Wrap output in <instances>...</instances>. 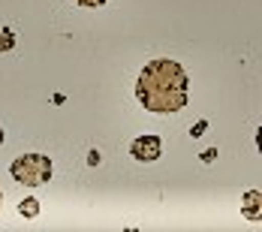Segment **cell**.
<instances>
[{
	"mask_svg": "<svg viewBox=\"0 0 262 232\" xmlns=\"http://www.w3.org/2000/svg\"><path fill=\"white\" fill-rule=\"evenodd\" d=\"M136 97L148 112H178L190 100V76L175 60H151L139 73Z\"/></svg>",
	"mask_w": 262,
	"mask_h": 232,
	"instance_id": "obj_1",
	"label": "cell"
},
{
	"mask_svg": "<svg viewBox=\"0 0 262 232\" xmlns=\"http://www.w3.org/2000/svg\"><path fill=\"white\" fill-rule=\"evenodd\" d=\"M9 175L25 187H39L52 178V160L46 154H25L9 166Z\"/></svg>",
	"mask_w": 262,
	"mask_h": 232,
	"instance_id": "obj_2",
	"label": "cell"
},
{
	"mask_svg": "<svg viewBox=\"0 0 262 232\" xmlns=\"http://www.w3.org/2000/svg\"><path fill=\"white\" fill-rule=\"evenodd\" d=\"M130 154L142 163H154L163 154V142H160V136H139V139H133Z\"/></svg>",
	"mask_w": 262,
	"mask_h": 232,
	"instance_id": "obj_3",
	"label": "cell"
},
{
	"mask_svg": "<svg viewBox=\"0 0 262 232\" xmlns=\"http://www.w3.org/2000/svg\"><path fill=\"white\" fill-rule=\"evenodd\" d=\"M241 214L250 223H262V193L259 190H247L241 196Z\"/></svg>",
	"mask_w": 262,
	"mask_h": 232,
	"instance_id": "obj_4",
	"label": "cell"
},
{
	"mask_svg": "<svg viewBox=\"0 0 262 232\" xmlns=\"http://www.w3.org/2000/svg\"><path fill=\"white\" fill-rule=\"evenodd\" d=\"M18 214H21L25 220H33V217L39 214V199H33V196H30V199H25V202L18 205Z\"/></svg>",
	"mask_w": 262,
	"mask_h": 232,
	"instance_id": "obj_5",
	"label": "cell"
},
{
	"mask_svg": "<svg viewBox=\"0 0 262 232\" xmlns=\"http://www.w3.org/2000/svg\"><path fill=\"white\" fill-rule=\"evenodd\" d=\"M15 49V33L9 27H0V52H12Z\"/></svg>",
	"mask_w": 262,
	"mask_h": 232,
	"instance_id": "obj_6",
	"label": "cell"
},
{
	"mask_svg": "<svg viewBox=\"0 0 262 232\" xmlns=\"http://www.w3.org/2000/svg\"><path fill=\"white\" fill-rule=\"evenodd\" d=\"M73 3H79V6H103L108 0H73Z\"/></svg>",
	"mask_w": 262,
	"mask_h": 232,
	"instance_id": "obj_7",
	"label": "cell"
},
{
	"mask_svg": "<svg viewBox=\"0 0 262 232\" xmlns=\"http://www.w3.org/2000/svg\"><path fill=\"white\" fill-rule=\"evenodd\" d=\"M256 142H259V154H262V127L256 130Z\"/></svg>",
	"mask_w": 262,
	"mask_h": 232,
	"instance_id": "obj_8",
	"label": "cell"
},
{
	"mask_svg": "<svg viewBox=\"0 0 262 232\" xmlns=\"http://www.w3.org/2000/svg\"><path fill=\"white\" fill-rule=\"evenodd\" d=\"M0 142H3V130H0Z\"/></svg>",
	"mask_w": 262,
	"mask_h": 232,
	"instance_id": "obj_9",
	"label": "cell"
},
{
	"mask_svg": "<svg viewBox=\"0 0 262 232\" xmlns=\"http://www.w3.org/2000/svg\"><path fill=\"white\" fill-rule=\"evenodd\" d=\"M0 205H3V193H0Z\"/></svg>",
	"mask_w": 262,
	"mask_h": 232,
	"instance_id": "obj_10",
	"label": "cell"
}]
</instances>
